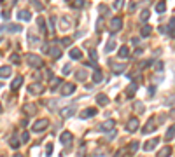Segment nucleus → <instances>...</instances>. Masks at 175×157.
Wrapping results in <instances>:
<instances>
[{
	"label": "nucleus",
	"instance_id": "23",
	"mask_svg": "<svg viewBox=\"0 0 175 157\" xmlns=\"http://www.w3.org/2000/svg\"><path fill=\"white\" fill-rule=\"evenodd\" d=\"M138 147H140V143H138L137 140L130 141V145H128V152H130V154H135V152L138 150Z\"/></svg>",
	"mask_w": 175,
	"mask_h": 157
},
{
	"label": "nucleus",
	"instance_id": "37",
	"mask_svg": "<svg viewBox=\"0 0 175 157\" xmlns=\"http://www.w3.org/2000/svg\"><path fill=\"white\" fill-rule=\"evenodd\" d=\"M165 9H166V4L165 2H158V6H156V12H165Z\"/></svg>",
	"mask_w": 175,
	"mask_h": 157
},
{
	"label": "nucleus",
	"instance_id": "2",
	"mask_svg": "<svg viewBox=\"0 0 175 157\" xmlns=\"http://www.w3.org/2000/svg\"><path fill=\"white\" fill-rule=\"evenodd\" d=\"M47 128H49V120L47 119H40V120H35V122H33L32 131L33 133H40V131L47 129Z\"/></svg>",
	"mask_w": 175,
	"mask_h": 157
},
{
	"label": "nucleus",
	"instance_id": "44",
	"mask_svg": "<svg viewBox=\"0 0 175 157\" xmlns=\"http://www.w3.org/2000/svg\"><path fill=\"white\" fill-rule=\"evenodd\" d=\"M123 2H124V0H116V2H114V9H117V11H119L121 7H123Z\"/></svg>",
	"mask_w": 175,
	"mask_h": 157
},
{
	"label": "nucleus",
	"instance_id": "7",
	"mask_svg": "<svg viewBox=\"0 0 175 157\" xmlns=\"http://www.w3.org/2000/svg\"><path fill=\"white\" fill-rule=\"evenodd\" d=\"M61 94H63V96H70V94H74V92H75V84H70V82H68V84H63V87H61Z\"/></svg>",
	"mask_w": 175,
	"mask_h": 157
},
{
	"label": "nucleus",
	"instance_id": "17",
	"mask_svg": "<svg viewBox=\"0 0 175 157\" xmlns=\"http://www.w3.org/2000/svg\"><path fill=\"white\" fill-rule=\"evenodd\" d=\"M172 155V147H165V148H161V150H158V154H156V157H170Z\"/></svg>",
	"mask_w": 175,
	"mask_h": 157
},
{
	"label": "nucleus",
	"instance_id": "49",
	"mask_svg": "<svg viewBox=\"0 0 175 157\" xmlns=\"http://www.w3.org/2000/svg\"><path fill=\"white\" fill-rule=\"evenodd\" d=\"M9 16H11V11H4L2 12V18H4V19H7Z\"/></svg>",
	"mask_w": 175,
	"mask_h": 157
},
{
	"label": "nucleus",
	"instance_id": "6",
	"mask_svg": "<svg viewBox=\"0 0 175 157\" xmlns=\"http://www.w3.org/2000/svg\"><path fill=\"white\" fill-rule=\"evenodd\" d=\"M153 131H156V122H154V117H151V119L147 120V124L142 128V133L144 135H149V133H153Z\"/></svg>",
	"mask_w": 175,
	"mask_h": 157
},
{
	"label": "nucleus",
	"instance_id": "32",
	"mask_svg": "<svg viewBox=\"0 0 175 157\" xmlns=\"http://www.w3.org/2000/svg\"><path fill=\"white\" fill-rule=\"evenodd\" d=\"M88 53H89V58H91L93 63H98V54H96V51H95V49H89Z\"/></svg>",
	"mask_w": 175,
	"mask_h": 157
},
{
	"label": "nucleus",
	"instance_id": "56",
	"mask_svg": "<svg viewBox=\"0 0 175 157\" xmlns=\"http://www.w3.org/2000/svg\"><path fill=\"white\" fill-rule=\"evenodd\" d=\"M0 89H2V82H0Z\"/></svg>",
	"mask_w": 175,
	"mask_h": 157
},
{
	"label": "nucleus",
	"instance_id": "15",
	"mask_svg": "<svg viewBox=\"0 0 175 157\" xmlns=\"http://www.w3.org/2000/svg\"><path fill=\"white\" fill-rule=\"evenodd\" d=\"M42 91H44L42 84H30V86H28V92H30V94H40Z\"/></svg>",
	"mask_w": 175,
	"mask_h": 157
},
{
	"label": "nucleus",
	"instance_id": "54",
	"mask_svg": "<svg viewBox=\"0 0 175 157\" xmlns=\"http://www.w3.org/2000/svg\"><path fill=\"white\" fill-rule=\"evenodd\" d=\"M12 157H23V155H21V154H14Z\"/></svg>",
	"mask_w": 175,
	"mask_h": 157
},
{
	"label": "nucleus",
	"instance_id": "9",
	"mask_svg": "<svg viewBox=\"0 0 175 157\" xmlns=\"http://www.w3.org/2000/svg\"><path fill=\"white\" fill-rule=\"evenodd\" d=\"M72 140H74V136H72L70 131H63V133L60 135V141L63 143V145H70Z\"/></svg>",
	"mask_w": 175,
	"mask_h": 157
},
{
	"label": "nucleus",
	"instance_id": "19",
	"mask_svg": "<svg viewBox=\"0 0 175 157\" xmlns=\"http://www.w3.org/2000/svg\"><path fill=\"white\" fill-rule=\"evenodd\" d=\"M173 138H175V124L170 126L168 129H166V135H165V140H166V141L173 140Z\"/></svg>",
	"mask_w": 175,
	"mask_h": 157
},
{
	"label": "nucleus",
	"instance_id": "29",
	"mask_svg": "<svg viewBox=\"0 0 175 157\" xmlns=\"http://www.w3.org/2000/svg\"><path fill=\"white\" fill-rule=\"evenodd\" d=\"M9 145H11V148H18V147H19L18 136H11V138H9Z\"/></svg>",
	"mask_w": 175,
	"mask_h": 157
},
{
	"label": "nucleus",
	"instance_id": "38",
	"mask_svg": "<svg viewBox=\"0 0 175 157\" xmlns=\"http://www.w3.org/2000/svg\"><path fill=\"white\" fill-rule=\"evenodd\" d=\"M37 23H39V28H40L42 32H46V19H44V18H39Z\"/></svg>",
	"mask_w": 175,
	"mask_h": 157
},
{
	"label": "nucleus",
	"instance_id": "46",
	"mask_svg": "<svg viewBox=\"0 0 175 157\" xmlns=\"http://www.w3.org/2000/svg\"><path fill=\"white\" fill-rule=\"evenodd\" d=\"M72 40H74V38H70V37H65L63 40H61V44H63V45H70V44H72Z\"/></svg>",
	"mask_w": 175,
	"mask_h": 157
},
{
	"label": "nucleus",
	"instance_id": "50",
	"mask_svg": "<svg viewBox=\"0 0 175 157\" xmlns=\"http://www.w3.org/2000/svg\"><path fill=\"white\" fill-rule=\"evenodd\" d=\"M61 72H63V73H65V75H67V73L70 72V65H65V66H63V70H61Z\"/></svg>",
	"mask_w": 175,
	"mask_h": 157
},
{
	"label": "nucleus",
	"instance_id": "45",
	"mask_svg": "<svg viewBox=\"0 0 175 157\" xmlns=\"http://www.w3.org/2000/svg\"><path fill=\"white\" fill-rule=\"evenodd\" d=\"M116 135H117V133H116L114 129H112V131H109V133H107V140H114V138H116Z\"/></svg>",
	"mask_w": 175,
	"mask_h": 157
},
{
	"label": "nucleus",
	"instance_id": "47",
	"mask_svg": "<svg viewBox=\"0 0 175 157\" xmlns=\"http://www.w3.org/2000/svg\"><path fill=\"white\" fill-rule=\"evenodd\" d=\"M30 2L37 7V11H42V6H40V2H39V0H30Z\"/></svg>",
	"mask_w": 175,
	"mask_h": 157
},
{
	"label": "nucleus",
	"instance_id": "4",
	"mask_svg": "<svg viewBox=\"0 0 175 157\" xmlns=\"http://www.w3.org/2000/svg\"><path fill=\"white\" fill-rule=\"evenodd\" d=\"M121 28H123V19H121L119 16H117V18H112V19H110V23H109V30L112 33H116V32H119Z\"/></svg>",
	"mask_w": 175,
	"mask_h": 157
},
{
	"label": "nucleus",
	"instance_id": "8",
	"mask_svg": "<svg viewBox=\"0 0 175 157\" xmlns=\"http://www.w3.org/2000/svg\"><path fill=\"white\" fill-rule=\"evenodd\" d=\"M109 65H110V70H112L114 75H119V73H123L126 70V65H123V63H109Z\"/></svg>",
	"mask_w": 175,
	"mask_h": 157
},
{
	"label": "nucleus",
	"instance_id": "27",
	"mask_svg": "<svg viewBox=\"0 0 175 157\" xmlns=\"http://www.w3.org/2000/svg\"><path fill=\"white\" fill-rule=\"evenodd\" d=\"M166 32H168L170 37H173V35H175V18L170 19V25H168V30H166Z\"/></svg>",
	"mask_w": 175,
	"mask_h": 157
},
{
	"label": "nucleus",
	"instance_id": "24",
	"mask_svg": "<svg viewBox=\"0 0 175 157\" xmlns=\"http://www.w3.org/2000/svg\"><path fill=\"white\" fill-rule=\"evenodd\" d=\"M68 54H70V58L72 60H81V56H82V53L81 51H79V49H70V51H68Z\"/></svg>",
	"mask_w": 175,
	"mask_h": 157
},
{
	"label": "nucleus",
	"instance_id": "30",
	"mask_svg": "<svg viewBox=\"0 0 175 157\" xmlns=\"http://www.w3.org/2000/svg\"><path fill=\"white\" fill-rule=\"evenodd\" d=\"M114 49H116V40H114V38H110L109 42H107V45H105V51L110 53V51H114Z\"/></svg>",
	"mask_w": 175,
	"mask_h": 157
},
{
	"label": "nucleus",
	"instance_id": "20",
	"mask_svg": "<svg viewBox=\"0 0 175 157\" xmlns=\"http://www.w3.org/2000/svg\"><path fill=\"white\" fill-rule=\"evenodd\" d=\"M130 49H128V45H123V47L119 49V53H117V56H119V58H123V60H124V58H130Z\"/></svg>",
	"mask_w": 175,
	"mask_h": 157
},
{
	"label": "nucleus",
	"instance_id": "26",
	"mask_svg": "<svg viewBox=\"0 0 175 157\" xmlns=\"http://www.w3.org/2000/svg\"><path fill=\"white\" fill-rule=\"evenodd\" d=\"M11 66H2L0 68V79H6V77H9L11 75Z\"/></svg>",
	"mask_w": 175,
	"mask_h": 157
},
{
	"label": "nucleus",
	"instance_id": "40",
	"mask_svg": "<svg viewBox=\"0 0 175 157\" xmlns=\"http://www.w3.org/2000/svg\"><path fill=\"white\" fill-rule=\"evenodd\" d=\"M98 11H100V14H102V16H105V14H107V6H105V4H100V6H98Z\"/></svg>",
	"mask_w": 175,
	"mask_h": 157
},
{
	"label": "nucleus",
	"instance_id": "39",
	"mask_svg": "<svg viewBox=\"0 0 175 157\" xmlns=\"http://www.w3.org/2000/svg\"><path fill=\"white\" fill-rule=\"evenodd\" d=\"M84 7V0H74V9H81Z\"/></svg>",
	"mask_w": 175,
	"mask_h": 157
},
{
	"label": "nucleus",
	"instance_id": "3",
	"mask_svg": "<svg viewBox=\"0 0 175 157\" xmlns=\"http://www.w3.org/2000/svg\"><path fill=\"white\" fill-rule=\"evenodd\" d=\"M75 112H77V107H75V105H68V107H65V108L60 110V115H61V119H70Z\"/></svg>",
	"mask_w": 175,
	"mask_h": 157
},
{
	"label": "nucleus",
	"instance_id": "51",
	"mask_svg": "<svg viewBox=\"0 0 175 157\" xmlns=\"http://www.w3.org/2000/svg\"><path fill=\"white\" fill-rule=\"evenodd\" d=\"M135 7H137V4H135V2H131V4H130V12L135 11Z\"/></svg>",
	"mask_w": 175,
	"mask_h": 157
},
{
	"label": "nucleus",
	"instance_id": "10",
	"mask_svg": "<svg viewBox=\"0 0 175 157\" xmlns=\"http://www.w3.org/2000/svg\"><path fill=\"white\" fill-rule=\"evenodd\" d=\"M158 143H159V138H151L149 141H145V143H144V150H147V152L154 150V148L158 147Z\"/></svg>",
	"mask_w": 175,
	"mask_h": 157
},
{
	"label": "nucleus",
	"instance_id": "34",
	"mask_svg": "<svg viewBox=\"0 0 175 157\" xmlns=\"http://www.w3.org/2000/svg\"><path fill=\"white\" fill-rule=\"evenodd\" d=\"M149 16H151V11H149V9H144L142 14H140V19H142V21L145 23V21L149 19Z\"/></svg>",
	"mask_w": 175,
	"mask_h": 157
},
{
	"label": "nucleus",
	"instance_id": "55",
	"mask_svg": "<svg viewBox=\"0 0 175 157\" xmlns=\"http://www.w3.org/2000/svg\"><path fill=\"white\" fill-rule=\"evenodd\" d=\"M0 112H2V105H0Z\"/></svg>",
	"mask_w": 175,
	"mask_h": 157
},
{
	"label": "nucleus",
	"instance_id": "36",
	"mask_svg": "<svg viewBox=\"0 0 175 157\" xmlns=\"http://www.w3.org/2000/svg\"><path fill=\"white\" fill-rule=\"evenodd\" d=\"M75 77L79 79V80H82V82H84V80L88 79V75H86V72H84V70H79V72L75 73Z\"/></svg>",
	"mask_w": 175,
	"mask_h": 157
},
{
	"label": "nucleus",
	"instance_id": "41",
	"mask_svg": "<svg viewBox=\"0 0 175 157\" xmlns=\"http://www.w3.org/2000/svg\"><path fill=\"white\" fill-rule=\"evenodd\" d=\"M28 140H30V135H28V131H25V133H21V141H23V143H26Z\"/></svg>",
	"mask_w": 175,
	"mask_h": 157
},
{
	"label": "nucleus",
	"instance_id": "11",
	"mask_svg": "<svg viewBox=\"0 0 175 157\" xmlns=\"http://www.w3.org/2000/svg\"><path fill=\"white\" fill-rule=\"evenodd\" d=\"M137 89H138V82H131L130 86L126 87V98H133L135 96V92H137Z\"/></svg>",
	"mask_w": 175,
	"mask_h": 157
},
{
	"label": "nucleus",
	"instance_id": "33",
	"mask_svg": "<svg viewBox=\"0 0 175 157\" xmlns=\"http://www.w3.org/2000/svg\"><path fill=\"white\" fill-rule=\"evenodd\" d=\"M133 107H135V112H140V114H144V103L142 101H135V105H133Z\"/></svg>",
	"mask_w": 175,
	"mask_h": 157
},
{
	"label": "nucleus",
	"instance_id": "28",
	"mask_svg": "<svg viewBox=\"0 0 175 157\" xmlns=\"http://www.w3.org/2000/svg\"><path fill=\"white\" fill-rule=\"evenodd\" d=\"M102 80H104V75H102V72H100V68H98V70H95V73H93V82L98 84V82H102Z\"/></svg>",
	"mask_w": 175,
	"mask_h": 157
},
{
	"label": "nucleus",
	"instance_id": "22",
	"mask_svg": "<svg viewBox=\"0 0 175 157\" xmlns=\"http://www.w3.org/2000/svg\"><path fill=\"white\" fill-rule=\"evenodd\" d=\"M151 32H153V28L149 26V25H145V23H144L142 28H140V35H142V37H149V35H151Z\"/></svg>",
	"mask_w": 175,
	"mask_h": 157
},
{
	"label": "nucleus",
	"instance_id": "48",
	"mask_svg": "<svg viewBox=\"0 0 175 157\" xmlns=\"http://www.w3.org/2000/svg\"><path fill=\"white\" fill-rule=\"evenodd\" d=\"M124 148H119V150H117V152H116V154H114V157H123V155H124Z\"/></svg>",
	"mask_w": 175,
	"mask_h": 157
},
{
	"label": "nucleus",
	"instance_id": "13",
	"mask_svg": "<svg viewBox=\"0 0 175 157\" xmlns=\"http://www.w3.org/2000/svg\"><path fill=\"white\" fill-rule=\"evenodd\" d=\"M0 32L18 33V32H21V26H19V25H4V26H0Z\"/></svg>",
	"mask_w": 175,
	"mask_h": 157
},
{
	"label": "nucleus",
	"instance_id": "57",
	"mask_svg": "<svg viewBox=\"0 0 175 157\" xmlns=\"http://www.w3.org/2000/svg\"><path fill=\"white\" fill-rule=\"evenodd\" d=\"M0 157H6V155H0Z\"/></svg>",
	"mask_w": 175,
	"mask_h": 157
},
{
	"label": "nucleus",
	"instance_id": "52",
	"mask_svg": "<svg viewBox=\"0 0 175 157\" xmlns=\"http://www.w3.org/2000/svg\"><path fill=\"white\" fill-rule=\"evenodd\" d=\"M154 92H156V87H153V86H151V87H149V94H151V96H153Z\"/></svg>",
	"mask_w": 175,
	"mask_h": 157
},
{
	"label": "nucleus",
	"instance_id": "14",
	"mask_svg": "<svg viewBox=\"0 0 175 157\" xmlns=\"http://www.w3.org/2000/svg\"><path fill=\"white\" fill-rule=\"evenodd\" d=\"M96 112H98L96 108H86V110H82L81 114H79V117H81L82 120H84V119H89V117L96 115Z\"/></svg>",
	"mask_w": 175,
	"mask_h": 157
},
{
	"label": "nucleus",
	"instance_id": "31",
	"mask_svg": "<svg viewBox=\"0 0 175 157\" xmlns=\"http://www.w3.org/2000/svg\"><path fill=\"white\" fill-rule=\"evenodd\" d=\"M25 112L33 115V114H37V108H35V105H25Z\"/></svg>",
	"mask_w": 175,
	"mask_h": 157
},
{
	"label": "nucleus",
	"instance_id": "43",
	"mask_svg": "<svg viewBox=\"0 0 175 157\" xmlns=\"http://www.w3.org/2000/svg\"><path fill=\"white\" fill-rule=\"evenodd\" d=\"M51 154H53V145H51V143H47V145H46V155L49 157Z\"/></svg>",
	"mask_w": 175,
	"mask_h": 157
},
{
	"label": "nucleus",
	"instance_id": "5",
	"mask_svg": "<svg viewBox=\"0 0 175 157\" xmlns=\"http://www.w3.org/2000/svg\"><path fill=\"white\" fill-rule=\"evenodd\" d=\"M138 126H140V120L137 119V117H131V119H128V122H126V131L128 133H135V131L138 129Z\"/></svg>",
	"mask_w": 175,
	"mask_h": 157
},
{
	"label": "nucleus",
	"instance_id": "42",
	"mask_svg": "<svg viewBox=\"0 0 175 157\" xmlns=\"http://www.w3.org/2000/svg\"><path fill=\"white\" fill-rule=\"evenodd\" d=\"M11 61H12V63H16V65H18V63L21 61V58H19V54H11Z\"/></svg>",
	"mask_w": 175,
	"mask_h": 157
},
{
	"label": "nucleus",
	"instance_id": "18",
	"mask_svg": "<svg viewBox=\"0 0 175 157\" xmlns=\"http://www.w3.org/2000/svg\"><path fill=\"white\" fill-rule=\"evenodd\" d=\"M49 54L55 58V60H58V58H61V49L56 47V45H51L49 47Z\"/></svg>",
	"mask_w": 175,
	"mask_h": 157
},
{
	"label": "nucleus",
	"instance_id": "53",
	"mask_svg": "<svg viewBox=\"0 0 175 157\" xmlns=\"http://www.w3.org/2000/svg\"><path fill=\"white\" fill-rule=\"evenodd\" d=\"M142 54V49H135V56H140Z\"/></svg>",
	"mask_w": 175,
	"mask_h": 157
},
{
	"label": "nucleus",
	"instance_id": "1",
	"mask_svg": "<svg viewBox=\"0 0 175 157\" xmlns=\"http://www.w3.org/2000/svg\"><path fill=\"white\" fill-rule=\"evenodd\" d=\"M26 63L32 66V68H40V66H44L42 58H40V56H37V54H28L26 56Z\"/></svg>",
	"mask_w": 175,
	"mask_h": 157
},
{
	"label": "nucleus",
	"instance_id": "35",
	"mask_svg": "<svg viewBox=\"0 0 175 157\" xmlns=\"http://www.w3.org/2000/svg\"><path fill=\"white\" fill-rule=\"evenodd\" d=\"M51 80H53L51 82V91H56V87L61 84V79H51Z\"/></svg>",
	"mask_w": 175,
	"mask_h": 157
},
{
	"label": "nucleus",
	"instance_id": "21",
	"mask_svg": "<svg viewBox=\"0 0 175 157\" xmlns=\"http://www.w3.org/2000/svg\"><path fill=\"white\" fill-rule=\"evenodd\" d=\"M21 84H23V77H16V79L12 80V84H11V89L12 91H18V89L21 87Z\"/></svg>",
	"mask_w": 175,
	"mask_h": 157
},
{
	"label": "nucleus",
	"instance_id": "12",
	"mask_svg": "<svg viewBox=\"0 0 175 157\" xmlns=\"http://www.w3.org/2000/svg\"><path fill=\"white\" fill-rule=\"evenodd\" d=\"M116 126V120H105L102 124H98V131H112Z\"/></svg>",
	"mask_w": 175,
	"mask_h": 157
},
{
	"label": "nucleus",
	"instance_id": "16",
	"mask_svg": "<svg viewBox=\"0 0 175 157\" xmlns=\"http://www.w3.org/2000/svg\"><path fill=\"white\" fill-rule=\"evenodd\" d=\"M109 96H107V94H104V92H100L98 96H96V103H98L100 107H107V105H109Z\"/></svg>",
	"mask_w": 175,
	"mask_h": 157
},
{
	"label": "nucleus",
	"instance_id": "25",
	"mask_svg": "<svg viewBox=\"0 0 175 157\" xmlns=\"http://www.w3.org/2000/svg\"><path fill=\"white\" fill-rule=\"evenodd\" d=\"M18 18L23 19V21H30V19H32V14H30L28 11H19L18 12Z\"/></svg>",
	"mask_w": 175,
	"mask_h": 157
}]
</instances>
